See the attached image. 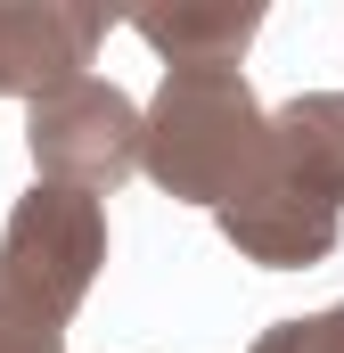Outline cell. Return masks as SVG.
I'll use <instances>...</instances> for the list:
<instances>
[{
	"mask_svg": "<svg viewBox=\"0 0 344 353\" xmlns=\"http://www.w3.org/2000/svg\"><path fill=\"white\" fill-rule=\"evenodd\" d=\"M25 148H33V181L115 197L131 173H148V107H131L98 74H74L25 99Z\"/></svg>",
	"mask_w": 344,
	"mask_h": 353,
	"instance_id": "7a4b0ae2",
	"label": "cell"
},
{
	"mask_svg": "<svg viewBox=\"0 0 344 353\" xmlns=\"http://www.w3.org/2000/svg\"><path fill=\"white\" fill-rule=\"evenodd\" d=\"M246 353H344V304L303 312V321H270Z\"/></svg>",
	"mask_w": 344,
	"mask_h": 353,
	"instance_id": "9c48e42d",
	"label": "cell"
},
{
	"mask_svg": "<svg viewBox=\"0 0 344 353\" xmlns=\"http://www.w3.org/2000/svg\"><path fill=\"white\" fill-rule=\"evenodd\" d=\"M270 107L255 99L246 66H164L148 99V181L180 205H230L262 165Z\"/></svg>",
	"mask_w": 344,
	"mask_h": 353,
	"instance_id": "6da1fadb",
	"label": "cell"
},
{
	"mask_svg": "<svg viewBox=\"0 0 344 353\" xmlns=\"http://www.w3.org/2000/svg\"><path fill=\"white\" fill-rule=\"evenodd\" d=\"M262 165L287 173V181H303L328 205H344V90H303V99L270 107Z\"/></svg>",
	"mask_w": 344,
	"mask_h": 353,
	"instance_id": "8992f818",
	"label": "cell"
},
{
	"mask_svg": "<svg viewBox=\"0 0 344 353\" xmlns=\"http://www.w3.org/2000/svg\"><path fill=\"white\" fill-rule=\"evenodd\" d=\"M131 33L164 58V66H238L246 41L262 33L255 0H222V8H148L131 17Z\"/></svg>",
	"mask_w": 344,
	"mask_h": 353,
	"instance_id": "52a82bcc",
	"label": "cell"
},
{
	"mask_svg": "<svg viewBox=\"0 0 344 353\" xmlns=\"http://www.w3.org/2000/svg\"><path fill=\"white\" fill-rule=\"evenodd\" d=\"M107 41L98 8H66V0H0V99H41V90L90 74Z\"/></svg>",
	"mask_w": 344,
	"mask_h": 353,
	"instance_id": "5b68a950",
	"label": "cell"
},
{
	"mask_svg": "<svg viewBox=\"0 0 344 353\" xmlns=\"http://www.w3.org/2000/svg\"><path fill=\"white\" fill-rule=\"evenodd\" d=\"M213 222H222V239H230L246 263H262V271H312V263H328L336 239H344V205L312 197L303 181L270 173V165H255V181H246Z\"/></svg>",
	"mask_w": 344,
	"mask_h": 353,
	"instance_id": "277c9868",
	"label": "cell"
},
{
	"mask_svg": "<svg viewBox=\"0 0 344 353\" xmlns=\"http://www.w3.org/2000/svg\"><path fill=\"white\" fill-rule=\"evenodd\" d=\"M0 353H66V321L25 304L17 288H0Z\"/></svg>",
	"mask_w": 344,
	"mask_h": 353,
	"instance_id": "ba28073f",
	"label": "cell"
},
{
	"mask_svg": "<svg viewBox=\"0 0 344 353\" xmlns=\"http://www.w3.org/2000/svg\"><path fill=\"white\" fill-rule=\"evenodd\" d=\"M98 271H107V205L83 197V189L33 181L0 222V288H17L25 304L74 321L90 304V288H98Z\"/></svg>",
	"mask_w": 344,
	"mask_h": 353,
	"instance_id": "3957f363",
	"label": "cell"
}]
</instances>
